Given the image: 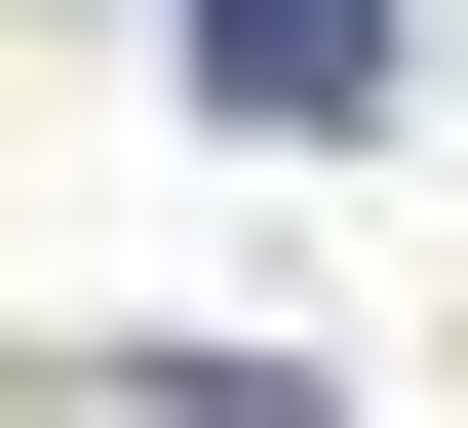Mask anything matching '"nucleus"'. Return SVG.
<instances>
[{
	"mask_svg": "<svg viewBox=\"0 0 468 428\" xmlns=\"http://www.w3.org/2000/svg\"><path fill=\"white\" fill-rule=\"evenodd\" d=\"M351 78H390V0H196V117H273V156H313Z\"/></svg>",
	"mask_w": 468,
	"mask_h": 428,
	"instance_id": "1",
	"label": "nucleus"
}]
</instances>
